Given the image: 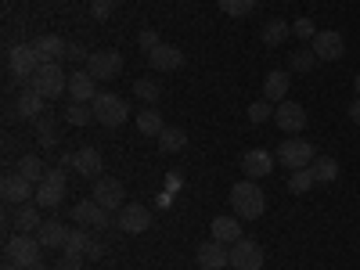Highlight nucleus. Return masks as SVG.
Returning <instances> with one entry per match:
<instances>
[{
  "label": "nucleus",
  "instance_id": "f257e3e1",
  "mask_svg": "<svg viewBox=\"0 0 360 270\" xmlns=\"http://www.w3.org/2000/svg\"><path fill=\"white\" fill-rule=\"evenodd\" d=\"M227 198H231V209H234L238 220H259L263 209H266V195L256 188V180H249V176L238 180Z\"/></svg>",
  "mask_w": 360,
  "mask_h": 270
},
{
  "label": "nucleus",
  "instance_id": "f03ea898",
  "mask_svg": "<svg viewBox=\"0 0 360 270\" xmlns=\"http://www.w3.org/2000/svg\"><path fill=\"white\" fill-rule=\"evenodd\" d=\"M44 252L47 249L37 242V234H15V238H8V245H4L8 263H15L22 270H37L40 259H44Z\"/></svg>",
  "mask_w": 360,
  "mask_h": 270
},
{
  "label": "nucleus",
  "instance_id": "7ed1b4c3",
  "mask_svg": "<svg viewBox=\"0 0 360 270\" xmlns=\"http://www.w3.org/2000/svg\"><path fill=\"white\" fill-rule=\"evenodd\" d=\"M90 108H94V123H101V127H123L130 119V105L119 94H108V90H101V94L90 101Z\"/></svg>",
  "mask_w": 360,
  "mask_h": 270
},
{
  "label": "nucleus",
  "instance_id": "20e7f679",
  "mask_svg": "<svg viewBox=\"0 0 360 270\" xmlns=\"http://www.w3.org/2000/svg\"><path fill=\"white\" fill-rule=\"evenodd\" d=\"M25 86L40 90V94H44L47 101H54V98L69 94V76L62 72V65H58V62H51V65H40V69L33 72V79H29Z\"/></svg>",
  "mask_w": 360,
  "mask_h": 270
},
{
  "label": "nucleus",
  "instance_id": "39448f33",
  "mask_svg": "<svg viewBox=\"0 0 360 270\" xmlns=\"http://www.w3.org/2000/svg\"><path fill=\"white\" fill-rule=\"evenodd\" d=\"M40 65H44V62H40V54H37V44H15V47L8 51V72H11L15 79H22V83L33 79V72H37Z\"/></svg>",
  "mask_w": 360,
  "mask_h": 270
},
{
  "label": "nucleus",
  "instance_id": "423d86ee",
  "mask_svg": "<svg viewBox=\"0 0 360 270\" xmlns=\"http://www.w3.org/2000/svg\"><path fill=\"white\" fill-rule=\"evenodd\" d=\"M90 198H94L98 205H105L108 213H119V209L127 205V188H123V180H115V176H98Z\"/></svg>",
  "mask_w": 360,
  "mask_h": 270
},
{
  "label": "nucleus",
  "instance_id": "0eeeda50",
  "mask_svg": "<svg viewBox=\"0 0 360 270\" xmlns=\"http://www.w3.org/2000/svg\"><path fill=\"white\" fill-rule=\"evenodd\" d=\"M115 227L123 231V234H144L148 227H152V209L141 205V202H127L115 213Z\"/></svg>",
  "mask_w": 360,
  "mask_h": 270
},
{
  "label": "nucleus",
  "instance_id": "6e6552de",
  "mask_svg": "<svg viewBox=\"0 0 360 270\" xmlns=\"http://www.w3.org/2000/svg\"><path fill=\"white\" fill-rule=\"evenodd\" d=\"M278 159H281V166H288V169H307V166L317 159V152H314V144H310V141H303V137H288V141L278 148Z\"/></svg>",
  "mask_w": 360,
  "mask_h": 270
},
{
  "label": "nucleus",
  "instance_id": "1a4fd4ad",
  "mask_svg": "<svg viewBox=\"0 0 360 270\" xmlns=\"http://www.w3.org/2000/svg\"><path fill=\"white\" fill-rule=\"evenodd\" d=\"M86 72L94 76L98 83L101 79H115L119 72H123V54H119V51H90Z\"/></svg>",
  "mask_w": 360,
  "mask_h": 270
},
{
  "label": "nucleus",
  "instance_id": "9d476101",
  "mask_svg": "<svg viewBox=\"0 0 360 270\" xmlns=\"http://www.w3.org/2000/svg\"><path fill=\"white\" fill-rule=\"evenodd\" d=\"M314 54H317V62H339V58L346 54V40L339 29H321V33L310 40Z\"/></svg>",
  "mask_w": 360,
  "mask_h": 270
},
{
  "label": "nucleus",
  "instance_id": "9b49d317",
  "mask_svg": "<svg viewBox=\"0 0 360 270\" xmlns=\"http://www.w3.org/2000/svg\"><path fill=\"white\" fill-rule=\"evenodd\" d=\"M231 266L234 270H263V245L252 242V238L234 242L231 245Z\"/></svg>",
  "mask_w": 360,
  "mask_h": 270
},
{
  "label": "nucleus",
  "instance_id": "f8f14e48",
  "mask_svg": "<svg viewBox=\"0 0 360 270\" xmlns=\"http://www.w3.org/2000/svg\"><path fill=\"white\" fill-rule=\"evenodd\" d=\"M274 123L281 134H303L307 130V108L299 101H281L274 108Z\"/></svg>",
  "mask_w": 360,
  "mask_h": 270
},
{
  "label": "nucleus",
  "instance_id": "ddd939ff",
  "mask_svg": "<svg viewBox=\"0 0 360 270\" xmlns=\"http://www.w3.org/2000/svg\"><path fill=\"white\" fill-rule=\"evenodd\" d=\"M0 195H4V202H11V205H25L29 198H37V184H33V180H25V176L15 169V173L4 176Z\"/></svg>",
  "mask_w": 360,
  "mask_h": 270
},
{
  "label": "nucleus",
  "instance_id": "4468645a",
  "mask_svg": "<svg viewBox=\"0 0 360 270\" xmlns=\"http://www.w3.org/2000/svg\"><path fill=\"white\" fill-rule=\"evenodd\" d=\"M195 259L202 270H224V266H231V249L224 242H217V238H209V242H202L195 249Z\"/></svg>",
  "mask_w": 360,
  "mask_h": 270
},
{
  "label": "nucleus",
  "instance_id": "2eb2a0df",
  "mask_svg": "<svg viewBox=\"0 0 360 270\" xmlns=\"http://www.w3.org/2000/svg\"><path fill=\"white\" fill-rule=\"evenodd\" d=\"M242 169H245L249 180H263V176L274 173V155L263 152V148H249V152L242 155Z\"/></svg>",
  "mask_w": 360,
  "mask_h": 270
},
{
  "label": "nucleus",
  "instance_id": "dca6fc26",
  "mask_svg": "<svg viewBox=\"0 0 360 270\" xmlns=\"http://www.w3.org/2000/svg\"><path fill=\"white\" fill-rule=\"evenodd\" d=\"M98 94H101V90H98V79L90 76L86 69H76V72L69 76V98H72V101H83V105H90V101H94Z\"/></svg>",
  "mask_w": 360,
  "mask_h": 270
},
{
  "label": "nucleus",
  "instance_id": "f3484780",
  "mask_svg": "<svg viewBox=\"0 0 360 270\" xmlns=\"http://www.w3.org/2000/svg\"><path fill=\"white\" fill-rule=\"evenodd\" d=\"M148 62H152V69H159V72H176L180 65H184V51H180L176 44H159L152 54H148Z\"/></svg>",
  "mask_w": 360,
  "mask_h": 270
},
{
  "label": "nucleus",
  "instance_id": "a211bd4d",
  "mask_svg": "<svg viewBox=\"0 0 360 270\" xmlns=\"http://www.w3.org/2000/svg\"><path fill=\"white\" fill-rule=\"evenodd\" d=\"M72 220L76 224H86V227H108V209L105 205H98L94 198H83L76 209H72Z\"/></svg>",
  "mask_w": 360,
  "mask_h": 270
},
{
  "label": "nucleus",
  "instance_id": "6ab92c4d",
  "mask_svg": "<svg viewBox=\"0 0 360 270\" xmlns=\"http://www.w3.org/2000/svg\"><path fill=\"white\" fill-rule=\"evenodd\" d=\"M37 242H40L44 249H51V252L65 249V242H69V227H65V224H58V220H44L40 231H37Z\"/></svg>",
  "mask_w": 360,
  "mask_h": 270
},
{
  "label": "nucleus",
  "instance_id": "aec40b11",
  "mask_svg": "<svg viewBox=\"0 0 360 270\" xmlns=\"http://www.w3.org/2000/svg\"><path fill=\"white\" fill-rule=\"evenodd\" d=\"M72 169H76L79 176L98 180V176H101V169H105V159H101L98 148H79V152H76V162H72Z\"/></svg>",
  "mask_w": 360,
  "mask_h": 270
},
{
  "label": "nucleus",
  "instance_id": "412c9836",
  "mask_svg": "<svg viewBox=\"0 0 360 270\" xmlns=\"http://www.w3.org/2000/svg\"><path fill=\"white\" fill-rule=\"evenodd\" d=\"M37 44V54H40V62L44 65H51V62H62L65 58V51H69V44L58 37V33H44L40 40H33Z\"/></svg>",
  "mask_w": 360,
  "mask_h": 270
},
{
  "label": "nucleus",
  "instance_id": "4be33fe9",
  "mask_svg": "<svg viewBox=\"0 0 360 270\" xmlns=\"http://www.w3.org/2000/svg\"><path fill=\"white\" fill-rule=\"evenodd\" d=\"M288 72H281V69H274V72H266V79H263V98L270 101V105H281V101H288Z\"/></svg>",
  "mask_w": 360,
  "mask_h": 270
},
{
  "label": "nucleus",
  "instance_id": "5701e85b",
  "mask_svg": "<svg viewBox=\"0 0 360 270\" xmlns=\"http://www.w3.org/2000/svg\"><path fill=\"white\" fill-rule=\"evenodd\" d=\"M209 231H213V238L217 242H224V245H234V242H242V220L238 217H217L213 224H209Z\"/></svg>",
  "mask_w": 360,
  "mask_h": 270
},
{
  "label": "nucleus",
  "instance_id": "b1692460",
  "mask_svg": "<svg viewBox=\"0 0 360 270\" xmlns=\"http://www.w3.org/2000/svg\"><path fill=\"white\" fill-rule=\"evenodd\" d=\"M44 105H47V98L40 94V90H33V86H22V94L15 101V108H18L22 119H40L44 115Z\"/></svg>",
  "mask_w": 360,
  "mask_h": 270
},
{
  "label": "nucleus",
  "instance_id": "393cba45",
  "mask_svg": "<svg viewBox=\"0 0 360 270\" xmlns=\"http://www.w3.org/2000/svg\"><path fill=\"white\" fill-rule=\"evenodd\" d=\"M11 224H15V231H18V234H37L44 220H40V209L25 202V205H18V213L11 217Z\"/></svg>",
  "mask_w": 360,
  "mask_h": 270
},
{
  "label": "nucleus",
  "instance_id": "a878e982",
  "mask_svg": "<svg viewBox=\"0 0 360 270\" xmlns=\"http://www.w3.org/2000/svg\"><path fill=\"white\" fill-rule=\"evenodd\" d=\"M33 127H37V141H40V148H58V119L54 115H40V119H33Z\"/></svg>",
  "mask_w": 360,
  "mask_h": 270
},
{
  "label": "nucleus",
  "instance_id": "bb28decb",
  "mask_svg": "<svg viewBox=\"0 0 360 270\" xmlns=\"http://www.w3.org/2000/svg\"><path fill=\"white\" fill-rule=\"evenodd\" d=\"M310 173H314L317 184H332V180H339V162L332 155H317L310 162Z\"/></svg>",
  "mask_w": 360,
  "mask_h": 270
},
{
  "label": "nucleus",
  "instance_id": "cd10ccee",
  "mask_svg": "<svg viewBox=\"0 0 360 270\" xmlns=\"http://www.w3.org/2000/svg\"><path fill=\"white\" fill-rule=\"evenodd\" d=\"M159 148L166 155H173V152H184L188 148V134L180 130V127H166L162 134H159Z\"/></svg>",
  "mask_w": 360,
  "mask_h": 270
},
{
  "label": "nucleus",
  "instance_id": "c85d7f7f",
  "mask_svg": "<svg viewBox=\"0 0 360 270\" xmlns=\"http://www.w3.org/2000/svg\"><path fill=\"white\" fill-rule=\"evenodd\" d=\"M65 198V188H58V184H47V180H40L37 184V205L40 209H58Z\"/></svg>",
  "mask_w": 360,
  "mask_h": 270
},
{
  "label": "nucleus",
  "instance_id": "c756f323",
  "mask_svg": "<svg viewBox=\"0 0 360 270\" xmlns=\"http://www.w3.org/2000/svg\"><path fill=\"white\" fill-rule=\"evenodd\" d=\"M288 37H292V25L281 22V18H274V22L263 25V44H266V47H281Z\"/></svg>",
  "mask_w": 360,
  "mask_h": 270
},
{
  "label": "nucleus",
  "instance_id": "7c9ffc66",
  "mask_svg": "<svg viewBox=\"0 0 360 270\" xmlns=\"http://www.w3.org/2000/svg\"><path fill=\"white\" fill-rule=\"evenodd\" d=\"M137 130H141L144 137H159V134L166 130V123H162V115H159L155 108H144V112H137Z\"/></svg>",
  "mask_w": 360,
  "mask_h": 270
},
{
  "label": "nucleus",
  "instance_id": "2f4dec72",
  "mask_svg": "<svg viewBox=\"0 0 360 270\" xmlns=\"http://www.w3.org/2000/svg\"><path fill=\"white\" fill-rule=\"evenodd\" d=\"M18 173H22L25 180H33V184H40V180L47 176V166H44V159H40V155H22Z\"/></svg>",
  "mask_w": 360,
  "mask_h": 270
},
{
  "label": "nucleus",
  "instance_id": "473e14b6",
  "mask_svg": "<svg viewBox=\"0 0 360 270\" xmlns=\"http://www.w3.org/2000/svg\"><path fill=\"white\" fill-rule=\"evenodd\" d=\"M65 123H69V127H86V123H94V108L83 105V101H72V105L65 108Z\"/></svg>",
  "mask_w": 360,
  "mask_h": 270
},
{
  "label": "nucleus",
  "instance_id": "72a5a7b5",
  "mask_svg": "<svg viewBox=\"0 0 360 270\" xmlns=\"http://www.w3.org/2000/svg\"><path fill=\"white\" fill-rule=\"evenodd\" d=\"M134 94H137L144 105H159V98H162V86H159L155 79H134Z\"/></svg>",
  "mask_w": 360,
  "mask_h": 270
},
{
  "label": "nucleus",
  "instance_id": "f704fd0d",
  "mask_svg": "<svg viewBox=\"0 0 360 270\" xmlns=\"http://www.w3.org/2000/svg\"><path fill=\"white\" fill-rule=\"evenodd\" d=\"M314 184H317V180H314L310 166H307V169H292V176H288V191H292V195H307Z\"/></svg>",
  "mask_w": 360,
  "mask_h": 270
},
{
  "label": "nucleus",
  "instance_id": "c9c22d12",
  "mask_svg": "<svg viewBox=\"0 0 360 270\" xmlns=\"http://www.w3.org/2000/svg\"><path fill=\"white\" fill-rule=\"evenodd\" d=\"M314 65H317V54H314V47L292 51V72H310Z\"/></svg>",
  "mask_w": 360,
  "mask_h": 270
},
{
  "label": "nucleus",
  "instance_id": "e433bc0d",
  "mask_svg": "<svg viewBox=\"0 0 360 270\" xmlns=\"http://www.w3.org/2000/svg\"><path fill=\"white\" fill-rule=\"evenodd\" d=\"M86 249H90V238L76 227V231H69V242H65V249L62 252H69V256H86Z\"/></svg>",
  "mask_w": 360,
  "mask_h": 270
},
{
  "label": "nucleus",
  "instance_id": "4c0bfd02",
  "mask_svg": "<svg viewBox=\"0 0 360 270\" xmlns=\"http://www.w3.org/2000/svg\"><path fill=\"white\" fill-rule=\"evenodd\" d=\"M252 8H256V0H220V11L231 18H245Z\"/></svg>",
  "mask_w": 360,
  "mask_h": 270
},
{
  "label": "nucleus",
  "instance_id": "58836bf2",
  "mask_svg": "<svg viewBox=\"0 0 360 270\" xmlns=\"http://www.w3.org/2000/svg\"><path fill=\"white\" fill-rule=\"evenodd\" d=\"M317 33H321V29L314 25V18H295V22H292V37L307 40V44H310V40H314Z\"/></svg>",
  "mask_w": 360,
  "mask_h": 270
},
{
  "label": "nucleus",
  "instance_id": "ea45409f",
  "mask_svg": "<svg viewBox=\"0 0 360 270\" xmlns=\"http://www.w3.org/2000/svg\"><path fill=\"white\" fill-rule=\"evenodd\" d=\"M274 108H278V105H270L266 98H263V101H252V108H249V123H266V119H274Z\"/></svg>",
  "mask_w": 360,
  "mask_h": 270
},
{
  "label": "nucleus",
  "instance_id": "a19ab883",
  "mask_svg": "<svg viewBox=\"0 0 360 270\" xmlns=\"http://www.w3.org/2000/svg\"><path fill=\"white\" fill-rule=\"evenodd\" d=\"M159 44H162V40H159L155 29H141V33H137V47H141V51H148V54H152Z\"/></svg>",
  "mask_w": 360,
  "mask_h": 270
},
{
  "label": "nucleus",
  "instance_id": "79ce46f5",
  "mask_svg": "<svg viewBox=\"0 0 360 270\" xmlns=\"http://www.w3.org/2000/svg\"><path fill=\"white\" fill-rule=\"evenodd\" d=\"M112 11H115V0H90V15H94L98 22H105Z\"/></svg>",
  "mask_w": 360,
  "mask_h": 270
},
{
  "label": "nucleus",
  "instance_id": "37998d69",
  "mask_svg": "<svg viewBox=\"0 0 360 270\" xmlns=\"http://www.w3.org/2000/svg\"><path fill=\"white\" fill-rule=\"evenodd\" d=\"M65 58H69V62H76V65H86V62H90V51H86L83 44H69Z\"/></svg>",
  "mask_w": 360,
  "mask_h": 270
},
{
  "label": "nucleus",
  "instance_id": "c03bdc74",
  "mask_svg": "<svg viewBox=\"0 0 360 270\" xmlns=\"http://www.w3.org/2000/svg\"><path fill=\"white\" fill-rule=\"evenodd\" d=\"M44 180H47V184H58V188H69V173H65L62 166H51Z\"/></svg>",
  "mask_w": 360,
  "mask_h": 270
},
{
  "label": "nucleus",
  "instance_id": "a18cd8bd",
  "mask_svg": "<svg viewBox=\"0 0 360 270\" xmlns=\"http://www.w3.org/2000/svg\"><path fill=\"white\" fill-rule=\"evenodd\" d=\"M79 266H83V256H69V252L62 256V263H58V270H79Z\"/></svg>",
  "mask_w": 360,
  "mask_h": 270
},
{
  "label": "nucleus",
  "instance_id": "49530a36",
  "mask_svg": "<svg viewBox=\"0 0 360 270\" xmlns=\"http://www.w3.org/2000/svg\"><path fill=\"white\" fill-rule=\"evenodd\" d=\"M105 256V245L101 242H94V238H90V249H86V259H101Z\"/></svg>",
  "mask_w": 360,
  "mask_h": 270
},
{
  "label": "nucleus",
  "instance_id": "de8ad7c7",
  "mask_svg": "<svg viewBox=\"0 0 360 270\" xmlns=\"http://www.w3.org/2000/svg\"><path fill=\"white\" fill-rule=\"evenodd\" d=\"M346 115L353 119V123H360V98H353V101H349V108H346Z\"/></svg>",
  "mask_w": 360,
  "mask_h": 270
},
{
  "label": "nucleus",
  "instance_id": "09e8293b",
  "mask_svg": "<svg viewBox=\"0 0 360 270\" xmlns=\"http://www.w3.org/2000/svg\"><path fill=\"white\" fill-rule=\"evenodd\" d=\"M353 86H356V98H360V72H356V79H353Z\"/></svg>",
  "mask_w": 360,
  "mask_h": 270
},
{
  "label": "nucleus",
  "instance_id": "8fccbe9b",
  "mask_svg": "<svg viewBox=\"0 0 360 270\" xmlns=\"http://www.w3.org/2000/svg\"><path fill=\"white\" fill-rule=\"evenodd\" d=\"M4 270H22V266H15V263H8V266H4Z\"/></svg>",
  "mask_w": 360,
  "mask_h": 270
},
{
  "label": "nucleus",
  "instance_id": "3c124183",
  "mask_svg": "<svg viewBox=\"0 0 360 270\" xmlns=\"http://www.w3.org/2000/svg\"><path fill=\"white\" fill-rule=\"evenodd\" d=\"M37 270H47V266H37Z\"/></svg>",
  "mask_w": 360,
  "mask_h": 270
}]
</instances>
